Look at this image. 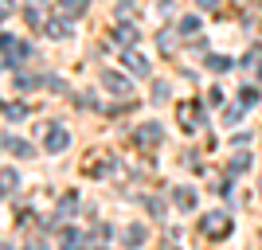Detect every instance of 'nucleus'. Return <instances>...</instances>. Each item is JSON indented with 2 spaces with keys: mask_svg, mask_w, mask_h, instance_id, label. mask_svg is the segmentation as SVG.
Instances as JSON below:
<instances>
[{
  "mask_svg": "<svg viewBox=\"0 0 262 250\" xmlns=\"http://www.w3.org/2000/svg\"><path fill=\"white\" fill-rule=\"evenodd\" d=\"M200 4H204V8H215V4H219V0H200Z\"/></svg>",
  "mask_w": 262,
  "mask_h": 250,
  "instance_id": "obj_3",
  "label": "nucleus"
},
{
  "mask_svg": "<svg viewBox=\"0 0 262 250\" xmlns=\"http://www.w3.org/2000/svg\"><path fill=\"white\" fill-rule=\"evenodd\" d=\"M106 86H114V90H121V94H125V78H118V75H106Z\"/></svg>",
  "mask_w": 262,
  "mask_h": 250,
  "instance_id": "obj_1",
  "label": "nucleus"
},
{
  "mask_svg": "<svg viewBox=\"0 0 262 250\" xmlns=\"http://www.w3.org/2000/svg\"><path fill=\"white\" fill-rule=\"evenodd\" d=\"M63 145H67V133L55 129V133H51V149H63Z\"/></svg>",
  "mask_w": 262,
  "mask_h": 250,
  "instance_id": "obj_2",
  "label": "nucleus"
}]
</instances>
